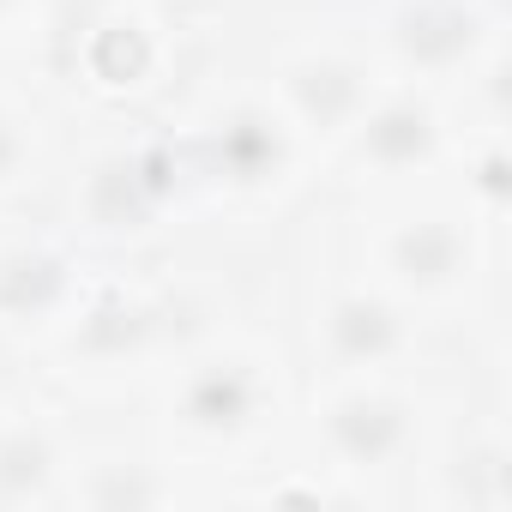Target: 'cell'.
Segmentation results:
<instances>
[{"instance_id": "cell-1", "label": "cell", "mask_w": 512, "mask_h": 512, "mask_svg": "<svg viewBox=\"0 0 512 512\" xmlns=\"http://www.w3.org/2000/svg\"><path fill=\"white\" fill-rule=\"evenodd\" d=\"M302 362L278 308H241L187 338L139 398V422L163 452L211 482V506L247 470L290 446Z\"/></svg>"}, {"instance_id": "cell-2", "label": "cell", "mask_w": 512, "mask_h": 512, "mask_svg": "<svg viewBox=\"0 0 512 512\" xmlns=\"http://www.w3.org/2000/svg\"><path fill=\"white\" fill-rule=\"evenodd\" d=\"M344 260L404 302L434 338L506 320V235H494L446 175L326 193Z\"/></svg>"}, {"instance_id": "cell-3", "label": "cell", "mask_w": 512, "mask_h": 512, "mask_svg": "<svg viewBox=\"0 0 512 512\" xmlns=\"http://www.w3.org/2000/svg\"><path fill=\"white\" fill-rule=\"evenodd\" d=\"M163 121L175 127L193 181V229H290L326 193L320 151L296 133L235 43L193 73Z\"/></svg>"}, {"instance_id": "cell-4", "label": "cell", "mask_w": 512, "mask_h": 512, "mask_svg": "<svg viewBox=\"0 0 512 512\" xmlns=\"http://www.w3.org/2000/svg\"><path fill=\"white\" fill-rule=\"evenodd\" d=\"M235 43V0H61L37 79L67 115H163Z\"/></svg>"}, {"instance_id": "cell-5", "label": "cell", "mask_w": 512, "mask_h": 512, "mask_svg": "<svg viewBox=\"0 0 512 512\" xmlns=\"http://www.w3.org/2000/svg\"><path fill=\"white\" fill-rule=\"evenodd\" d=\"M43 211L85 253H145L193 229V181L163 115H67Z\"/></svg>"}, {"instance_id": "cell-6", "label": "cell", "mask_w": 512, "mask_h": 512, "mask_svg": "<svg viewBox=\"0 0 512 512\" xmlns=\"http://www.w3.org/2000/svg\"><path fill=\"white\" fill-rule=\"evenodd\" d=\"M386 79L506 109V0H350Z\"/></svg>"}, {"instance_id": "cell-7", "label": "cell", "mask_w": 512, "mask_h": 512, "mask_svg": "<svg viewBox=\"0 0 512 512\" xmlns=\"http://www.w3.org/2000/svg\"><path fill=\"white\" fill-rule=\"evenodd\" d=\"M458 139H464V103L452 91L386 79L374 91V103L362 109V121L332 151L326 193H368V187H398V181L446 175Z\"/></svg>"}, {"instance_id": "cell-8", "label": "cell", "mask_w": 512, "mask_h": 512, "mask_svg": "<svg viewBox=\"0 0 512 512\" xmlns=\"http://www.w3.org/2000/svg\"><path fill=\"white\" fill-rule=\"evenodd\" d=\"M97 253H85L43 205L0 211V356L31 368L67 326Z\"/></svg>"}, {"instance_id": "cell-9", "label": "cell", "mask_w": 512, "mask_h": 512, "mask_svg": "<svg viewBox=\"0 0 512 512\" xmlns=\"http://www.w3.org/2000/svg\"><path fill=\"white\" fill-rule=\"evenodd\" d=\"M211 506V482L151 440L139 416H79L61 512H169Z\"/></svg>"}, {"instance_id": "cell-10", "label": "cell", "mask_w": 512, "mask_h": 512, "mask_svg": "<svg viewBox=\"0 0 512 512\" xmlns=\"http://www.w3.org/2000/svg\"><path fill=\"white\" fill-rule=\"evenodd\" d=\"M79 410L37 374H19L0 410V512H61Z\"/></svg>"}, {"instance_id": "cell-11", "label": "cell", "mask_w": 512, "mask_h": 512, "mask_svg": "<svg viewBox=\"0 0 512 512\" xmlns=\"http://www.w3.org/2000/svg\"><path fill=\"white\" fill-rule=\"evenodd\" d=\"M67 145V109L31 67H0V211L43 205Z\"/></svg>"}, {"instance_id": "cell-12", "label": "cell", "mask_w": 512, "mask_h": 512, "mask_svg": "<svg viewBox=\"0 0 512 512\" xmlns=\"http://www.w3.org/2000/svg\"><path fill=\"white\" fill-rule=\"evenodd\" d=\"M55 7L61 0H0V67H31L37 73Z\"/></svg>"}, {"instance_id": "cell-13", "label": "cell", "mask_w": 512, "mask_h": 512, "mask_svg": "<svg viewBox=\"0 0 512 512\" xmlns=\"http://www.w3.org/2000/svg\"><path fill=\"white\" fill-rule=\"evenodd\" d=\"M19 374H25V368H13L7 356H0V410H7V398H13V386H19Z\"/></svg>"}]
</instances>
